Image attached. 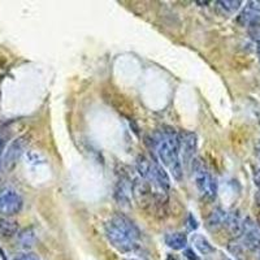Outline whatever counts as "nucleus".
Masks as SVG:
<instances>
[{
	"label": "nucleus",
	"instance_id": "nucleus-1",
	"mask_svg": "<svg viewBox=\"0 0 260 260\" xmlns=\"http://www.w3.org/2000/svg\"><path fill=\"white\" fill-rule=\"evenodd\" d=\"M104 234L107 240L117 251L132 254L141 247L142 233L127 216L116 213L104 224Z\"/></svg>",
	"mask_w": 260,
	"mask_h": 260
},
{
	"label": "nucleus",
	"instance_id": "nucleus-2",
	"mask_svg": "<svg viewBox=\"0 0 260 260\" xmlns=\"http://www.w3.org/2000/svg\"><path fill=\"white\" fill-rule=\"evenodd\" d=\"M154 143L160 164L168 169L175 180H182L183 168L178 151V133L172 127H164V130H160L156 134Z\"/></svg>",
	"mask_w": 260,
	"mask_h": 260
},
{
	"label": "nucleus",
	"instance_id": "nucleus-3",
	"mask_svg": "<svg viewBox=\"0 0 260 260\" xmlns=\"http://www.w3.org/2000/svg\"><path fill=\"white\" fill-rule=\"evenodd\" d=\"M24 199L20 192L11 186H4L0 189V216L9 217L15 216L22 210Z\"/></svg>",
	"mask_w": 260,
	"mask_h": 260
},
{
	"label": "nucleus",
	"instance_id": "nucleus-4",
	"mask_svg": "<svg viewBox=\"0 0 260 260\" xmlns=\"http://www.w3.org/2000/svg\"><path fill=\"white\" fill-rule=\"evenodd\" d=\"M195 185L202 198L206 201H213L217 195V181L207 169L198 162L195 167Z\"/></svg>",
	"mask_w": 260,
	"mask_h": 260
},
{
	"label": "nucleus",
	"instance_id": "nucleus-5",
	"mask_svg": "<svg viewBox=\"0 0 260 260\" xmlns=\"http://www.w3.org/2000/svg\"><path fill=\"white\" fill-rule=\"evenodd\" d=\"M198 150V137L192 132L182 130L178 133V151L181 164L189 166L194 161L195 152Z\"/></svg>",
	"mask_w": 260,
	"mask_h": 260
},
{
	"label": "nucleus",
	"instance_id": "nucleus-6",
	"mask_svg": "<svg viewBox=\"0 0 260 260\" xmlns=\"http://www.w3.org/2000/svg\"><path fill=\"white\" fill-rule=\"evenodd\" d=\"M118 178L116 182L115 189V198L118 202V204L122 206H130L132 202V195H133V182L134 181L130 178L129 173L125 171H120L117 173Z\"/></svg>",
	"mask_w": 260,
	"mask_h": 260
},
{
	"label": "nucleus",
	"instance_id": "nucleus-7",
	"mask_svg": "<svg viewBox=\"0 0 260 260\" xmlns=\"http://www.w3.org/2000/svg\"><path fill=\"white\" fill-rule=\"evenodd\" d=\"M242 245L252 251L260 250V228L251 219L243 220L242 225Z\"/></svg>",
	"mask_w": 260,
	"mask_h": 260
},
{
	"label": "nucleus",
	"instance_id": "nucleus-8",
	"mask_svg": "<svg viewBox=\"0 0 260 260\" xmlns=\"http://www.w3.org/2000/svg\"><path fill=\"white\" fill-rule=\"evenodd\" d=\"M27 143H29V141H27L26 137H20V138H17L11 143V146L7 148L6 155L3 157L4 168L11 169L12 167H15L17 160L24 154L25 148L27 147Z\"/></svg>",
	"mask_w": 260,
	"mask_h": 260
},
{
	"label": "nucleus",
	"instance_id": "nucleus-9",
	"mask_svg": "<svg viewBox=\"0 0 260 260\" xmlns=\"http://www.w3.org/2000/svg\"><path fill=\"white\" fill-rule=\"evenodd\" d=\"M164 241H166L167 246L172 250H176V251H180V250H185L187 248V237L186 234L182 233V232H173V233H168L164 237Z\"/></svg>",
	"mask_w": 260,
	"mask_h": 260
},
{
	"label": "nucleus",
	"instance_id": "nucleus-10",
	"mask_svg": "<svg viewBox=\"0 0 260 260\" xmlns=\"http://www.w3.org/2000/svg\"><path fill=\"white\" fill-rule=\"evenodd\" d=\"M191 242L195 250L202 255H210L216 251L215 247L210 243V241L207 238H204L203 236H201V234H192Z\"/></svg>",
	"mask_w": 260,
	"mask_h": 260
},
{
	"label": "nucleus",
	"instance_id": "nucleus-11",
	"mask_svg": "<svg viewBox=\"0 0 260 260\" xmlns=\"http://www.w3.org/2000/svg\"><path fill=\"white\" fill-rule=\"evenodd\" d=\"M228 212L224 211L222 208H216L207 219V226L212 231L215 229H219V228L225 226V222H226Z\"/></svg>",
	"mask_w": 260,
	"mask_h": 260
},
{
	"label": "nucleus",
	"instance_id": "nucleus-12",
	"mask_svg": "<svg viewBox=\"0 0 260 260\" xmlns=\"http://www.w3.org/2000/svg\"><path fill=\"white\" fill-rule=\"evenodd\" d=\"M18 232V225L16 221L9 220L8 217L0 216V236L4 238H11Z\"/></svg>",
	"mask_w": 260,
	"mask_h": 260
},
{
	"label": "nucleus",
	"instance_id": "nucleus-13",
	"mask_svg": "<svg viewBox=\"0 0 260 260\" xmlns=\"http://www.w3.org/2000/svg\"><path fill=\"white\" fill-rule=\"evenodd\" d=\"M34 242H36V233H34L31 228L25 229V231H22L18 234V243H20L22 248L32 247Z\"/></svg>",
	"mask_w": 260,
	"mask_h": 260
},
{
	"label": "nucleus",
	"instance_id": "nucleus-14",
	"mask_svg": "<svg viewBox=\"0 0 260 260\" xmlns=\"http://www.w3.org/2000/svg\"><path fill=\"white\" fill-rule=\"evenodd\" d=\"M248 34L252 39H255L256 42L260 41V15H256L255 17H252L250 20V22L247 24Z\"/></svg>",
	"mask_w": 260,
	"mask_h": 260
},
{
	"label": "nucleus",
	"instance_id": "nucleus-15",
	"mask_svg": "<svg viewBox=\"0 0 260 260\" xmlns=\"http://www.w3.org/2000/svg\"><path fill=\"white\" fill-rule=\"evenodd\" d=\"M217 6L224 11L225 13H234L242 6L241 0H222V2H217Z\"/></svg>",
	"mask_w": 260,
	"mask_h": 260
},
{
	"label": "nucleus",
	"instance_id": "nucleus-16",
	"mask_svg": "<svg viewBox=\"0 0 260 260\" xmlns=\"http://www.w3.org/2000/svg\"><path fill=\"white\" fill-rule=\"evenodd\" d=\"M247 7L250 11H252L254 13H260V0H252V2H248Z\"/></svg>",
	"mask_w": 260,
	"mask_h": 260
},
{
	"label": "nucleus",
	"instance_id": "nucleus-17",
	"mask_svg": "<svg viewBox=\"0 0 260 260\" xmlns=\"http://www.w3.org/2000/svg\"><path fill=\"white\" fill-rule=\"evenodd\" d=\"M187 222H189V224H187V229H189L190 232H194V231H197V229H198V226H199L198 221H197V219H195L192 215H189Z\"/></svg>",
	"mask_w": 260,
	"mask_h": 260
},
{
	"label": "nucleus",
	"instance_id": "nucleus-18",
	"mask_svg": "<svg viewBox=\"0 0 260 260\" xmlns=\"http://www.w3.org/2000/svg\"><path fill=\"white\" fill-rule=\"evenodd\" d=\"M185 256L187 260H199V256L195 254L192 248H185Z\"/></svg>",
	"mask_w": 260,
	"mask_h": 260
},
{
	"label": "nucleus",
	"instance_id": "nucleus-19",
	"mask_svg": "<svg viewBox=\"0 0 260 260\" xmlns=\"http://www.w3.org/2000/svg\"><path fill=\"white\" fill-rule=\"evenodd\" d=\"M15 260H41L38 256L32 254H21L15 257Z\"/></svg>",
	"mask_w": 260,
	"mask_h": 260
},
{
	"label": "nucleus",
	"instance_id": "nucleus-20",
	"mask_svg": "<svg viewBox=\"0 0 260 260\" xmlns=\"http://www.w3.org/2000/svg\"><path fill=\"white\" fill-rule=\"evenodd\" d=\"M254 181H255V185L257 186V189L260 190V169H256L254 172Z\"/></svg>",
	"mask_w": 260,
	"mask_h": 260
},
{
	"label": "nucleus",
	"instance_id": "nucleus-21",
	"mask_svg": "<svg viewBox=\"0 0 260 260\" xmlns=\"http://www.w3.org/2000/svg\"><path fill=\"white\" fill-rule=\"evenodd\" d=\"M166 260H180V257H178L177 255H175V254H168V255H167Z\"/></svg>",
	"mask_w": 260,
	"mask_h": 260
},
{
	"label": "nucleus",
	"instance_id": "nucleus-22",
	"mask_svg": "<svg viewBox=\"0 0 260 260\" xmlns=\"http://www.w3.org/2000/svg\"><path fill=\"white\" fill-rule=\"evenodd\" d=\"M255 202H256L257 206H260V190L255 194Z\"/></svg>",
	"mask_w": 260,
	"mask_h": 260
},
{
	"label": "nucleus",
	"instance_id": "nucleus-23",
	"mask_svg": "<svg viewBox=\"0 0 260 260\" xmlns=\"http://www.w3.org/2000/svg\"><path fill=\"white\" fill-rule=\"evenodd\" d=\"M2 150H3V141L0 138V155H2Z\"/></svg>",
	"mask_w": 260,
	"mask_h": 260
},
{
	"label": "nucleus",
	"instance_id": "nucleus-24",
	"mask_svg": "<svg viewBox=\"0 0 260 260\" xmlns=\"http://www.w3.org/2000/svg\"><path fill=\"white\" fill-rule=\"evenodd\" d=\"M259 260H260V256H259Z\"/></svg>",
	"mask_w": 260,
	"mask_h": 260
},
{
	"label": "nucleus",
	"instance_id": "nucleus-25",
	"mask_svg": "<svg viewBox=\"0 0 260 260\" xmlns=\"http://www.w3.org/2000/svg\"><path fill=\"white\" fill-rule=\"evenodd\" d=\"M259 42H260V41H259Z\"/></svg>",
	"mask_w": 260,
	"mask_h": 260
}]
</instances>
